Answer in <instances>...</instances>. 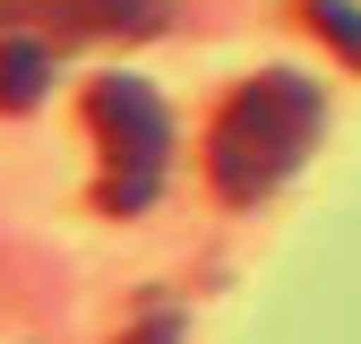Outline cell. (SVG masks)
I'll return each mask as SVG.
<instances>
[{"label":"cell","mask_w":361,"mask_h":344,"mask_svg":"<svg viewBox=\"0 0 361 344\" xmlns=\"http://www.w3.org/2000/svg\"><path fill=\"white\" fill-rule=\"evenodd\" d=\"M86 121L104 138V215H147L172 164V112L147 78H95Z\"/></svg>","instance_id":"2"},{"label":"cell","mask_w":361,"mask_h":344,"mask_svg":"<svg viewBox=\"0 0 361 344\" xmlns=\"http://www.w3.org/2000/svg\"><path fill=\"white\" fill-rule=\"evenodd\" d=\"M0 18H26L43 35H61V43H86V35H121V43H138L172 18V0H0Z\"/></svg>","instance_id":"3"},{"label":"cell","mask_w":361,"mask_h":344,"mask_svg":"<svg viewBox=\"0 0 361 344\" xmlns=\"http://www.w3.org/2000/svg\"><path fill=\"white\" fill-rule=\"evenodd\" d=\"M121 344H180V319L172 310H147L138 327H121Z\"/></svg>","instance_id":"6"},{"label":"cell","mask_w":361,"mask_h":344,"mask_svg":"<svg viewBox=\"0 0 361 344\" xmlns=\"http://www.w3.org/2000/svg\"><path fill=\"white\" fill-rule=\"evenodd\" d=\"M310 35H319L327 43V52L344 61V69H361V0H301V9H293Z\"/></svg>","instance_id":"5"},{"label":"cell","mask_w":361,"mask_h":344,"mask_svg":"<svg viewBox=\"0 0 361 344\" xmlns=\"http://www.w3.org/2000/svg\"><path fill=\"white\" fill-rule=\"evenodd\" d=\"M319 86L293 78V69H267L250 78L233 104L215 112L207 129V181L215 198H233V207H258L267 190H284L293 181V164L310 155V138H319Z\"/></svg>","instance_id":"1"},{"label":"cell","mask_w":361,"mask_h":344,"mask_svg":"<svg viewBox=\"0 0 361 344\" xmlns=\"http://www.w3.org/2000/svg\"><path fill=\"white\" fill-rule=\"evenodd\" d=\"M52 86V52L35 35H0V112H35Z\"/></svg>","instance_id":"4"}]
</instances>
